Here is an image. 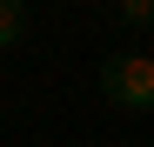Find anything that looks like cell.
<instances>
[{
	"label": "cell",
	"mask_w": 154,
	"mask_h": 147,
	"mask_svg": "<svg viewBox=\"0 0 154 147\" xmlns=\"http://www.w3.org/2000/svg\"><path fill=\"white\" fill-rule=\"evenodd\" d=\"M100 94L121 114H154V54H107L100 60Z\"/></svg>",
	"instance_id": "1"
},
{
	"label": "cell",
	"mask_w": 154,
	"mask_h": 147,
	"mask_svg": "<svg viewBox=\"0 0 154 147\" xmlns=\"http://www.w3.org/2000/svg\"><path fill=\"white\" fill-rule=\"evenodd\" d=\"M20 7H27V0H20Z\"/></svg>",
	"instance_id": "4"
},
{
	"label": "cell",
	"mask_w": 154,
	"mask_h": 147,
	"mask_svg": "<svg viewBox=\"0 0 154 147\" xmlns=\"http://www.w3.org/2000/svg\"><path fill=\"white\" fill-rule=\"evenodd\" d=\"M20 40H27V7L20 0H0V54H14Z\"/></svg>",
	"instance_id": "2"
},
{
	"label": "cell",
	"mask_w": 154,
	"mask_h": 147,
	"mask_svg": "<svg viewBox=\"0 0 154 147\" xmlns=\"http://www.w3.org/2000/svg\"><path fill=\"white\" fill-rule=\"evenodd\" d=\"M114 14L127 27H154V0H114Z\"/></svg>",
	"instance_id": "3"
}]
</instances>
